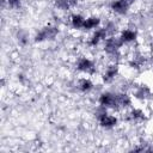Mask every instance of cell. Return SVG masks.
Returning a JSON list of instances; mask_svg holds the SVG:
<instances>
[{
  "label": "cell",
  "instance_id": "cell-1",
  "mask_svg": "<svg viewBox=\"0 0 153 153\" xmlns=\"http://www.w3.org/2000/svg\"><path fill=\"white\" fill-rule=\"evenodd\" d=\"M57 33H59V29L56 26L45 25L36 32V35L33 37V41L36 43H41V42H44V41H50V39H54Z\"/></svg>",
  "mask_w": 153,
  "mask_h": 153
},
{
  "label": "cell",
  "instance_id": "cell-2",
  "mask_svg": "<svg viewBox=\"0 0 153 153\" xmlns=\"http://www.w3.org/2000/svg\"><path fill=\"white\" fill-rule=\"evenodd\" d=\"M123 45H124V44L122 43V41L120 39V37L108 36L106 39L104 41V51H105L109 56H115V55H117L118 50H120Z\"/></svg>",
  "mask_w": 153,
  "mask_h": 153
},
{
  "label": "cell",
  "instance_id": "cell-3",
  "mask_svg": "<svg viewBox=\"0 0 153 153\" xmlns=\"http://www.w3.org/2000/svg\"><path fill=\"white\" fill-rule=\"evenodd\" d=\"M98 103H99V106H103L105 109H118L117 93H114V92H110V91H105V92L99 94Z\"/></svg>",
  "mask_w": 153,
  "mask_h": 153
},
{
  "label": "cell",
  "instance_id": "cell-4",
  "mask_svg": "<svg viewBox=\"0 0 153 153\" xmlns=\"http://www.w3.org/2000/svg\"><path fill=\"white\" fill-rule=\"evenodd\" d=\"M97 120H98L99 126L102 128H105V129H111V128L116 127L117 123H118L117 117L114 116V115H111V114H109V112H106V109L105 108H103L102 112H99L97 115Z\"/></svg>",
  "mask_w": 153,
  "mask_h": 153
},
{
  "label": "cell",
  "instance_id": "cell-5",
  "mask_svg": "<svg viewBox=\"0 0 153 153\" xmlns=\"http://www.w3.org/2000/svg\"><path fill=\"white\" fill-rule=\"evenodd\" d=\"M76 69L81 73L93 74L94 69H96V66H94V62L91 59H88L86 56H81L76 61Z\"/></svg>",
  "mask_w": 153,
  "mask_h": 153
},
{
  "label": "cell",
  "instance_id": "cell-6",
  "mask_svg": "<svg viewBox=\"0 0 153 153\" xmlns=\"http://www.w3.org/2000/svg\"><path fill=\"white\" fill-rule=\"evenodd\" d=\"M106 37H108V32H106L105 27H97V29L93 31L92 36L90 37L88 44H90L91 47H97L100 42H104V41L106 39Z\"/></svg>",
  "mask_w": 153,
  "mask_h": 153
},
{
  "label": "cell",
  "instance_id": "cell-7",
  "mask_svg": "<svg viewBox=\"0 0 153 153\" xmlns=\"http://www.w3.org/2000/svg\"><path fill=\"white\" fill-rule=\"evenodd\" d=\"M129 6H130V2H128L126 0H112L110 2V8L116 14H120V16L126 14L129 10Z\"/></svg>",
  "mask_w": 153,
  "mask_h": 153
},
{
  "label": "cell",
  "instance_id": "cell-8",
  "mask_svg": "<svg viewBox=\"0 0 153 153\" xmlns=\"http://www.w3.org/2000/svg\"><path fill=\"white\" fill-rule=\"evenodd\" d=\"M118 71H120V69H118V66H117L116 63L109 65V66L105 68V71H104V73H103V75H102L103 81L106 82V84L112 82V81L116 79V76L118 75Z\"/></svg>",
  "mask_w": 153,
  "mask_h": 153
},
{
  "label": "cell",
  "instance_id": "cell-9",
  "mask_svg": "<svg viewBox=\"0 0 153 153\" xmlns=\"http://www.w3.org/2000/svg\"><path fill=\"white\" fill-rule=\"evenodd\" d=\"M137 38V33L133 29H123L120 33V39L122 41L123 44H129L135 42Z\"/></svg>",
  "mask_w": 153,
  "mask_h": 153
},
{
  "label": "cell",
  "instance_id": "cell-10",
  "mask_svg": "<svg viewBox=\"0 0 153 153\" xmlns=\"http://www.w3.org/2000/svg\"><path fill=\"white\" fill-rule=\"evenodd\" d=\"M134 97L137 99H141V100H146V99L152 98L153 94H152L151 88L147 85H141L134 91Z\"/></svg>",
  "mask_w": 153,
  "mask_h": 153
},
{
  "label": "cell",
  "instance_id": "cell-11",
  "mask_svg": "<svg viewBox=\"0 0 153 153\" xmlns=\"http://www.w3.org/2000/svg\"><path fill=\"white\" fill-rule=\"evenodd\" d=\"M76 88L82 93H88L93 88V82L88 78H80L76 81Z\"/></svg>",
  "mask_w": 153,
  "mask_h": 153
},
{
  "label": "cell",
  "instance_id": "cell-12",
  "mask_svg": "<svg viewBox=\"0 0 153 153\" xmlns=\"http://www.w3.org/2000/svg\"><path fill=\"white\" fill-rule=\"evenodd\" d=\"M100 25V18L97 16H91L85 18V23H84V30L88 31V30H96L97 27H99Z\"/></svg>",
  "mask_w": 153,
  "mask_h": 153
},
{
  "label": "cell",
  "instance_id": "cell-13",
  "mask_svg": "<svg viewBox=\"0 0 153 153\" xmlns=\"http://www.w3.org/2000/svg\"><path fill=\"white\" fill-rule=\"evenodd\" d=\"M117 104H118V109H127V108H129L131 105L130 96L124 93V92L117 93Z\"/></svg>",
  "mask_w": 153,
  "mask_h": 153
},
{
  "label": "cell",
  "instance_id": "cell-14",
  "mask_svg": "<svg viewBox=\"0 0 153 153\" xmlns=\"http://www.w3.org/2000/svg\"><path fill=\"white\" fill-rule=\"evenodd\" d=\"M84 23H85V17H82L79 13H74L71 17V25H72L73 29H76V30L82 29L84 27Z\"/></svg>",
  "mask_w": 153,
  "mask_h": 153
},
{
  "label": "cell",
  "instance_id": "cell-15",
  "mask_svg": "<svg viewBox=\"0 0 153 153\" xmlns=\"http://www.w3.org/2000/svg\"><path fill=\"white\" fill-rule=\"evenodd\" d=\"M82 0H55V6L60 10H68L71 7L76 6Z\"/></svg>",
  "mask_w": 153,
  "mask_h": 153
},
{
  "label": "cell",
  "instance_id": "cell-16",
  "mask_svg": "<svg viewBox=\"0 0 153 153\" xmlns=\"http://www.w3.org/2000/svg\"><path fill=\"white\" fill-rule=\"evenodd\" d=\"M129 118H130L131 121L139 122V121L145 120V114H143V111L140 110V109H131V111L129 112Z\"/></svg>",
  "mask_w": 153,
  "mask_h": 153
},
{
  "label": "cell",
  "instance_id": "cell-17",
  "mask_svg": "<svg viewBox=\"0 0 153 153\" xmlns=\"http://www.w3.org/2000/svg\"><path fill=\"white\" fill-rule=\"evenodd\" d=\"M27 35H26V32H24V31H19L18 32V42H19V44H22V45H25L26 43H27Z\"/></svg>",
  "mask_w": 153,
  "mask_h": 153
},
{
  "label": "cell",
  "instance_id": "cell-18",
  "mask_svg": "<svg viewBox=\"0 0 153 153\" xmlns=\"http://www.w3.org/2000/svg\"><path fill=\"white\" fill-rule=\"evenodd\" d=\"M5 2H7L8 7L10 8H13V10L19 8L20 5H22V0H5Z\"/></svg>",
  "mask_w": 153,
  "mask_h": 153
},
{
  "label": "cell",
  "instance_id": "cell-19",
  "mask_svg": "<svg viewBox=\"0 0 153 153\" xmlns=\"http://www.w3.org/2000/svg\"><path fill=\"white\" fill-rule=\"evenodd\" d=\"M126 1H128V2H131V1H134V0H126Z\"/></svg>",
  "mask_w": 153,
  "mask_h": 153
}]
</instances>
